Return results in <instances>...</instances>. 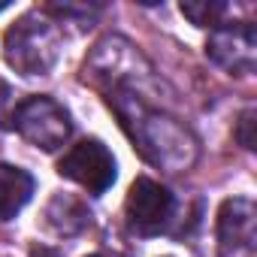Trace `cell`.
Returning a JSON list of instances; mask_svg holds the SVG:
<instances>
[{
	"instance_id": "7c38bea8",
	"label": "cell",
	"mask_w": 257,
	"mask_h": 257,
	"mask_svg": "<svg viewBox=\"0 0 257 257\" xmlns=\"http://www.w3.org/2000/svg\"><path fill=\"white\" fill-rule=\"evenodd\" d=\"M43 13L46 16H58L61 22H79L82 28L85 25L91 28V22L97 19L100 7H88V4H49V7H43Z\"/></svg>"
},
{
	"instance_id": "4fadbf2b",
	"label": "cell",
	"mask_w": 257,
	"mask_h": 257,
	"mask_svg": "<svg viewBox=\"0 0 257 257\" xmlns=\"http://www.w3.org/2000/svg\"><path fill=\"white\" fill-rule=\"evenodd\" d=\"M233 137H236V143H239L242 149H248V152L254 149V109H245V112L239 115Z\"/></svg>"
},
{
	"instance_id": "5bb4252c",
	"label": "cell",
	"mask_w": 257,
	"mask_h": 257,
	"mask_svg": "<svg viewBox=\"0 0 257 257\" xmlns=\"http://www.w3.org/2000/svg\"><path fill=\"white\" fill-rule=\"evenodd\" d=\"M13 121V88L0 79V131Z\"/></svg>"
},
{
	"instance_id": "277c9868",
	"label": "cell",
	"mask_w": 257,
	"mask_h": 257,
	"mask_svg": "<svg viewBox=\"0 0 257 257\" xmlns=\"http://www.w3.org/2000/svg\"><path fill=\"white\" fill-rule=\"evenodd\" d=\"M13 124L31 146H37L43 152H58L70 140V131H73L67 109L52 97L22 100L13 112Z\"/></svg>"
},
{
	"instance_id": "2e32d148",
	"label": "cell",
	"mask_w": 257,
	"mask_h": 257,
	"mask_svg": "<svg viewBox=\"0 0 257 257\" xmlns=\"http://www.w3.org/2000/svg\"><path fill=\"white\" fill-rule=\"evenodd\" d=\"M91 257H106V254H91Z\"/></svg>"
},
{
	"instance_id": "6da1fadb",
	"label": "cell",
	"mask_w": 257,
	"mask_h": 257,
	"mask_svg": "<svg viewBox=\"0 0 257 257\" xmlns=\"http://www.w3.org/2000/svg\"><path fill=\"white\" fill-rule=\"evenodd\" d=\"M109 109L118 115L127 140L134 149L158 170L182 173L197 161V140L182 121L158 109L149 97L127 91V88H109L103 91Z\"/></svg>"
},
{
	"instance_id": "3957f363",
	"label": "cell",
	"mask_w": 257,
	"mask_h": 257,
	"mask_svg": "<svg viewBox=\"0 0 257 257\" xmlns=\"http://www.w3.org/2000/svg\"><path fill=\"white\" fill-rule=\"evenodd\" d=\"M61 49L64 40L58 22H52L43 10L22 16L4 40L7 64L22 76H49L61 61Z\"/></svg>"
},
{
	"instance_id": "8fae6325",
	"label": "cell",
	"mask_w": 257,
	"mask_h": 257,
	"mask_svg": "<svg viewBox=\"0 0 257 257\" xmlns=\"http://www.w3.org/2000/svg\"><path fill=\"white\" fill-rule=\"evenodd\" d=\"M230 13L227 4H221V0H185L182 4V16L191 19L197 28H221L224 25V16Z\"/></svg>"
},
{
	"instance_id": "9c48e42d",
	"label": "cell",
	"mask_w": 257,
	"mask_h": 257,
	"mask_svg": "<svg viewBox=\"0 0 257 257\" xmlns=\"http://www.w3.org/2000/svg\"><path fill=\"white\" fill-rule=\"evenodd\" d=\"M43 224L58 236H76L91 224L88 206L73 194H55L43 209Z\"/></svg>"
},
{
	"instance_id": "8992f818",
	"label": "cell",
	"mask_w": 257,
	"mask_h": 257,
	"mask_svg": "<svg viewBox=\"0 0 257 257\" xmlns=\"http://www.w3.org/2000/svg\"><path fill=\"white\" fill-rule=\"evenodd\" d=\"M58 173L76 185H82L88 194H103L115 182V158L100 140H82L76 143L58 164Z\"/></svg>"
},
{
	"instance_id": "7a4b0ae2",
	"label": "cell",
	"mask_w": 257,
	"mask_h": 257,
	"mask_svg": "<svg viewBox=\"0 0 257 257\" xmlns=\"http://www.w3.org/2000/svg\"><path fill=\"white\" fill-rule=\"evenodd\" d=\"M82 79L100 91L127 88L143 97H149L161 85L155 76V67L124 37H103L82 67Z\"/></svg>"
},
{
	"instance_id": "5b68a950",
	"label": "cell",
	"mask_w": 257,
	"mask_h": 257,
	"mask_svg": "<svg viewBox=\"0 0 257 257\" xmlns=\"http://www.w3.org/2000/svg\"><path fill=\"white\" fill-rule=\"evenodd\" d=\"M173 194L155 179H137L124 200V218L137 236H158L173 218Z\"/></svg>"
},
{
	"instance_id": "ba28073f",
	"label": "cell",
	"mask_w": 257,
	"mask_h": 257,
	"mask_svg": "<svg viewBox=\"0 0 257 257\" xmlns=\"http://www.w3.org/2000/svg\"><path fill=\"white\" fill-rule=\"evenodd\" d=\"M254 218H257L254 203L245 197H233L221 203L215 233H218V248L224 257H233L254 245Z\"/></svg>"
},
{
	"instance_id": "52a82bcc",
	"label": "cell",
	"mask_w": 257,
	"mask_h": 257,
	"mask_svg": "<svg viewBox=\"0 0 257 257\" xmlns=\"http://www.w3.org/2000/svg\"><path fill=\"white\" fill-rule=\"evenodd\" d=\"M206 58L230 76H248L257 64V34L251 22L221 25L206 43Z\"/></svg>"
},
{
	"instance_id": "30bf717a",
	"label": "cell",
	"mask_w": 257,
	"mask_h": 257,
	"mask_svg": "<svg viewBox=\"0 0 257 257\" xmlns=\"http://www.w3.org/2000/svg\"><path fill=\"white\" fill-rule=\"evenodd\" d=\"M34 197V179L31 173L19 167L0 164V221L16 218Z\"/></svg>"
},
{
	"instance_id": "9a60e30c",
	"label": "cell",
	"mask_w": 257,
	"mask_h": 257,
	"mask_svg": "<svg viewBox=\"0 0 257 257\" xmlns=\"http://www.w3.org/2000/svg\"><path fill=\"white\" fill-rule=\"evenodd\" d=\"M7 7H10V0H0V13H4Z\"/></svg>"
}]
</instances>
